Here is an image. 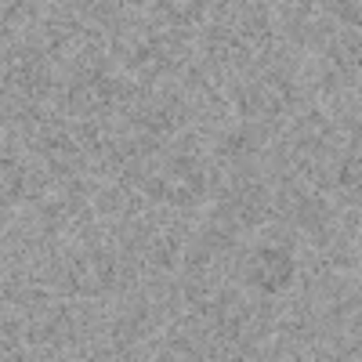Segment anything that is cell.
<instances>
[{"label": "cell", "instance_id": "6da1fadb", "mask_svg": "<svg viewBox=\"0 0 362 362\" xmlns=\"http://www.w3.org/2000/svg\"><path fill=\"white\" fill-rule=\"evenodd\" d=\"M319 145L329 148V153H337V156H362V127H344V124L326 127Z\"/></svg>", "mask_w": 362, "mask_h": 362}, {"label": "cell", "instance_id": "7a4b0ae2", "mask_svg": "<svg viewBox=\"0 0 362 362\" xmlns=\"http://www.w3.org/2000/svg\"><path fill=\"white\" fill-rule=\"evenodd\" d=\"M29 315H33V305H25L18 297H4V305H0V322L4 326H22L29 322Z\"/></svg>", "mask_w": 362, "mask_h": 362}]
</instances>
